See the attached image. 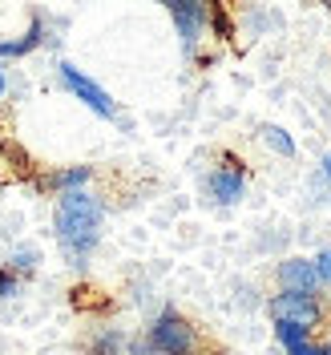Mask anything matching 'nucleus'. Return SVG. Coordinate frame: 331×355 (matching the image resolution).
Masks as SVG:
<instances>
[{
    "label": "nucleus",
    "mask_w": 331,
    "mask_h": 355,
    "mask_svg": "<svg viewBox=\"0 0 331 355\" xmlns=\"http://www.w3.org/2000/svg\"><path fill=\"white\" fill-rule=\"evenodd\" d=\"M101 222H105V202L89 190H73L61 194L53 206V230L57 243L69 254V263L81 266L93 254V246L101 243Z\"/></svg>",
    "instance_id": "f257e3e1"
},
{
    "label": "nucleus",
    "mask_w": 331,
    "mask_h": 355,
    "mask_svg": "<svg viewBox=\"0 0 331 355\" xmlns=\"http://www.w3.org/2000/svg\"><path fill=\"white\" fill-rule=\"evenodd\" d=\"M146 339H150V347H154L158 355H198L202 352L198 327H194L182 311H174V307L158 311V319L150 323Z\"/></svg>",
    "instance_id": "f03ea898"
},
{
    "label": "nucleus",
    "mask_w": 331,
    "mask_h": 355,
    "mask_svg": "<svg viewBox=\"0 0 331 355\" xmlns=\"http://www.w3.org/2000/svg\"><path fill=\"white\" fill-rule=\"evenodd\" d=\"M266 311H271L275 323H295V327H307V331H319V327L328 323L323 299H319V295H299V291H279V295H271Z\"/></svg>",
    "instance_id": "7ed1b4c3"
},
{
    "label": "nucleus",
    "mask_w": 331,
    "mask_h": 355,
    "mask_svg": "<svg viewBox=\"0 0 331 355\" xmlns=\"http://www.w3.org/2000/svg\"><path fill=\"white\" fill-rule=\"evenodd\" d=\"M206 190H210V198H214V202H222V206H235V202L246 194V166L230 154V150H222L219 166H214V170H210V178H206Z\"/></svg>",
    "instance_id": "20e7f679"
},
{
    "label": "nucleus",
    "mask_w": 331,
    "mask_h": 355,
    "mask_svg": "<svg viewBox=\"0 0 331 355\" xmlns=\"http://www.w3.org/2000/svg\"><path fill=\"white\" fill-rule=\"evenodd\" d=\"M57 73H61V85L77 97V101H85L89 110L97 113V117H117V105H113V97L105 93V89L97 85L93 77H85L77 65H69V61H61L57 65Z\"/></svg>",
    "instance_id": "39448f33"
},
{
    "label": "nucleus",
    "mask_w": 331,
    "mask_h": 355,
    "mask_svg": "<svg viewBox=\"0 0 331 355\" xmlns=\"http://www.w3.org/2000/svg\"><path fill=\"white\" fill-rule=\"evenodd\" d=\"M166 12H170L174 24H178L182 53L194 57V49H198V41H202V28L210 24V4H202V0H166Z\"/></svg>",
    "instance_id": "423d86ee"
},
{
    "label": "nucleus",
    "mask_w": 331,
    "mask_h": 355,
    "mask_svg": "<svg viewBox=\"0 0 331 355\" xmlns=\"http://www.w3.org/2000/svg\"><path fill=\"white\" fill-rule=\"evenodd\" d=\"M275 279H279V291H299V295H319L323 291V275H319L315 259H299V254L283 259Z\"/></svg>",
    "instance_id": "0eeeda50"
},
{
    "label": "nucleus",
    "mask_w": 331,
    "mask_h": 355,
    "mask_svg": "<svg viewBox=\"0 0 331 355\" xmlns=\"http://www.w3.org/2000/svg\"><path fill=\"white\" fill-rule=\"evenodd\" d=\"M89 178H93V166H65V170L44 174L37 186H41V190H53V194L61 198V194H73V190H85Z\"/></svg>",
    "instance_id": "6e6552de"
},
{
    "label": "nucleus",
    "mask_w": 331,
    "mask_h": 355,
    "mask_svg": "<svg viewBox=\"0 0 331 355\" xmlns=\"http://www.w3.org/2000/svg\"><path fill=\"white\" fill-rule=\"evenodd\" d=\"M41 41H44V21L33 17L28 28H24V37H17V41H0V57H28Z\"/></svg>",
    "instance_id": "1a4fd4ad"
},
{
    "label": "nucleus",
    "mask_w": 331,
    "mask_h": 355,
    "mask_svg": "<svg viewBox=\"0 0 331 355\" xmlns=\"http://www.w3.org/2000/svg\"><path fill=\"white\" fill-rule=\"evenodd\" d=\"M126 347L130 343H126V335L117 331V327H105V331H97L89 339V355H121Z\"/></svg>",
    "instance_id": "9d476101"
},
{
    "label": "nucleus",
    "mask_w": 331,
    "mask_h": 355,
    "mask_svg": "<svg viewBox=\"0 0 331 355\" xmlns=\"http://www.w3.org/2000/svg\"><path fill=\"white\" fill-rule=\"evenodd\" d=\"M275 339L287 347V355L291 352H299L303 343H311L315 339V331H307V327H295V323H275Z\"/></svg>",
    "instance_id": "9b49d317"
},
{
    "label": "nucleus",
    "mask_w": 331,
    "mask_h": 355,
    "mask_svg": "<svg viewBox=\"0 0 331 355\" xmlns=\"http://www.w3.org/2000/svg\"><path fill=\"white\" fill-rule=\"evenodd\" d=\"M263 141L275 150V154H283V157H295V141H291V133L283 130V125H263Z\"/></svg>",
    "instance_id": "f8f14e48"
},
{
    "label": "nucleus",
    "mask_w": 331,
    "mask_h": 355,
    "mask_svg": "<svg viewBox=\"0 0 331 355\" xmlns=\"http://www.w3.org/2000/svg\"><path fill=\"white\" fill-rule=\"evenodd\" d=\"M37 263H41V254H37V246H17L12 254H8V270H17V275H33L37 270Z\"/></svg>",
    "instance_id": "ddd939ff"
},
{
    "label": "nucleus",
    "mask_w": 331,
    "mask_h": 355,
    "mask_svg": "<svg viewBox=\"0 0 331 355\" xmlns=\"http://www.w3.org/2000/svg\"><path fill=\"white\" fill-rule=\"evenodd\" d=\"M206 28H214L219 41H230V37H235V21H230V12H226L222 4H210V24H206Z\"/></svg>",
    "instance_id": "4468645a"
},
{
    "label": "nucleus",
    "mask_w": 331,
    "mask_h": 355,
    "mask_svg": "<svg viewBox=\"0 0 331 355\" xmlns=\"http://www.w3.org/2000/svg\"><path fill=\"white\" fill-rule=\"evenodd\" d=\"M12 295H21V275L17 270H0V299H12Z\"/></svg>",
    "instance_id": "2eb2a0df"
},
{
    "label": "nucleus",
    "mask_w": 331,
    "mask_h": 355,
    "mask_svg": "<svg viewBox=\"0 0 331 355\" xmlns=\"http://www.w3.org/2000/svg\"><path fill=\"white\" fill-rule=\"evenodd\" d=\"M315 266H319V275H323V287H331V250H319V254H315Z\"/></svg>",
    "instance_id": "dca6fc26"
},
{
    "label": "nucleus",
    "mask_w": 331,
    "mask_h": 355,
    "mask_svg": "<svg viewBox=\"0 0 331 355\" xmlns=\"http://www.w3.org/2000/svg\"><path fill=\"white\" fill-rule=\"evenodd\" d=\"M291 355H331V343H319V339H311V343H303L299 352H291Z\"/></svg>",
    "instance_id": "f3484780"
},
{
    "label": "nucleus",
    "mask_w": 331,
    "mask_h": 355,
    "mask_svg": "<svg viewBox=\"0 0 331 355\" xmlns=\"http://www.w3.org/2000/svg\"><path fill=\"white\" fill-rule=\"evenodd\" d=\"M315 182H319V186L331 182V154H323V162H319V178H315Z\"/></svg>",
    "instance_id": "a211bd4d"
},
{
    "label": "nucleus",
    "mask_w": 331,
    "mask_h": 355,
    "mask_svg": "<svg viewBox=\"0 0 331 355\" xmlns=\"http://www.w3.org/2000/svg\"><path fill=\"white\" fill-rule=\"evenodd\" d=\"M4 89H8V77H4V69H0V97H4Z\"/></svg>",
    "instance_id": "6ab92c4d"
},
{
    "label": "nucleus",
    "mask_w": 331,
    "mask_h": 355,
    "mask_svg": "<svg viewBox=\"0 0 331 355\" xmlns=\"http://www.w3.org/2000/svg\"><path fill=\"white\" fill-rule=\"evenodd\" d=\"M210 355H226V352H210Z\"/></svg>",
    "instance_id": "aec40b11"
}]
</instances>
